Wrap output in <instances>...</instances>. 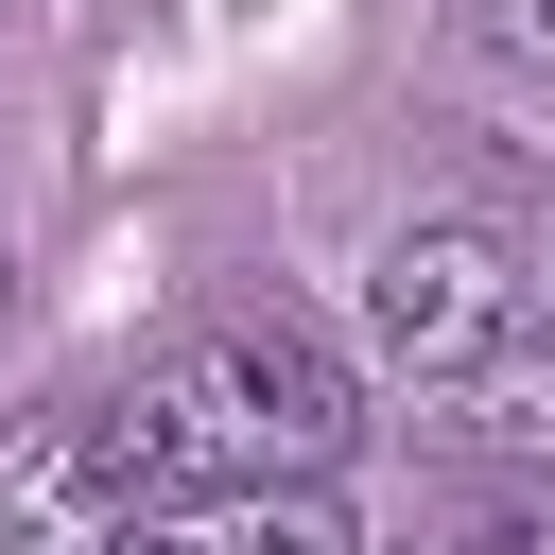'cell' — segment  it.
Masks as SVG:
<instances>
[{
    "instance_id": "6da1fadb",
    "label": "cell",
    "mask_w": 555,
    "mask_h": 555,
    "mask_svg": "<svg viewBox=\"0 0 555 555\" xmlns=\"http://www.w3.org/2000/svg\"><path fill=\"white\" fill-rule=\"evenodd\" d=\"M139 503H191V486H330V451L364 434V364L295 312H208L191 347H156L121 399H104Z\"/></svg>"
},
{
    "instance_id": "7a4b0ae2",
    "label": "cell",
    "mask_w": 555,
    "mask_h": 555,
    "mask_svg": "<svg viewBox=\"0 0 555 555\" xmlns=\"http://www.w3.org/2000/svg\"><path fill=\"white\" fill-rule=\"evenodd\" d=\"M520 312H538V295H520V243H503L486 208H416V225H382L364 278H347V364L468 399V382L520 347Z\"/></svg>"
},
{
    "instance_id": "3957f363",
    "label": "cell",
    "mask_w": 555,
    "mask_h": 555,
    "mask_svg": "<svg viewBox=\"0 0 555 555\" xmlns=\"http://www.w3.org/2000/svg\"><path fill=\"white\" fill-rule=\"evenodd\" d=\"M121 520H139V468H121L104 399H87V416H35V434L0 451V555H104Z\"/></svg>"
},
{
    "instance_id": "277c9868",
    "label": "cell",
    "mask_w": 555,
    "mask_h": 555,
    "mask_svg": "<svg viewBox=\"0 0 555 555\" xmlns=\"http://www.w3.org/2000/svg\"><path fill=\"white\" fill-rule=\"evenodd\" d=\"M104 555H364L347 486H191V503H139Z\"/></svg>"
},
{
    "instance_id": "5b68a950",
    "label": "cell",
    "mask_w": 555,
    "mask_h": 555,
    "mask_svg": "<svg viewBox=\"0 0 555 555\" xmlns=\"http://www.w3.org/2000/svg\"><path fill=\"white\" fill-rule=\"evenodd\" d=\"M468 399H486V434H555V312H520V347H503Z\"/></svg>"
},
{
    "instance_id": "8992f818",
    "label": "cell",
    "mask_w": 555,
    "mask_h": 555,
    "mask_svg": "<svg viewBox=\"0 0 555 555\" xmlns=\"http://www.w3.org/2000/svg\"><path fill=\"white\" fill-rule=\"evenodd\" d=\"M468 52L486 69H555V0H468Z\"/></svg>"
},
{
    "instance_id": "52a82bcc",
    "label": "cell",
    "mask_w": 555,
    "mask_h": 555,
    "mask_svg": "<svg viewBox=\"0 0 555 555\" xmlns=\"http://www.w3.org/2000/svg\"><path fill=\"white\" fill-rule=\"evenodd\" d=\"M486 555H555V520H538V538H486Z\"/></svg>"
}]
</instances>
